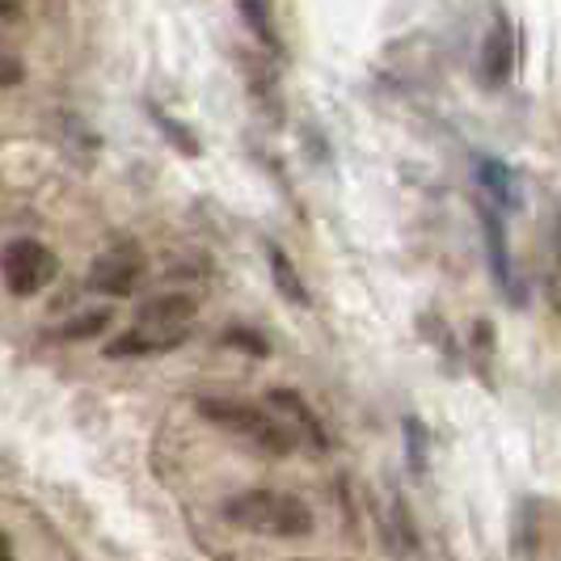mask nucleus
Returning a JSON list of instances; mask_svg holds the SVG:
<instances>
[{"instance_id":"9b49d317","label":"nucleus","mask_w":561,"mask_h":561,"mask_svg":"<svg viewBox=\"0 0 561 561\" xmlns=\"http://www.w3.org/2000/svg\"><path fill=\"white\" fill-rule=\"evenodd\" d=\"M385 540H389V549H393L397 558H410V553H419V528H414V519H410V506L401 494H389V503H385Z\"/></svg>"},{"instance_id":"20e7f679","label":"nucleus","mask_w":561,"mask_h":561,"mask_svg":"<svg viewBox=\"0 0 561 561\" xmlns=\"http://www.w3.org/2000/svg\"><path fill=\"white\" fill-rule=\"evenodd\" d=\"M144 271H148V262H144V253L136 245L102 253L93 262V271H89V291H102V296H114V300L136 296V287L144 283Z\"/></svg>"},{"instance_id":"4468645a","label":"nucleus","mask_w":561,"mask_h":561,"mask_svg":"<svg viewBox=\"0 0 561 561\" xmlns=\"http://www.w3.org/2000/svg\"><path fill=\"white\" fill-rule=\"evenodd\" d=\"M228 346H237V351H250L253 359H266L271 355V346H266V337L262 334H253V330H245V325H232L225 334Z\"/></svg>"},{"instance_id":"1a4fd4ad","label":"nucleus","mask_w":561,"mask_h":561,"mask_svg":"<svg viewBox=\"0 0 561 561\" xmlns=\"http://www.w3.org/2000/svg\"><path fill=\"white\" fill-rule=\"evenodd\" d=\"M271 405L283 414V422L291 426V431H300L305 439H309L312 448H330V435H325V426H321V419L309 410V401L296 393V389H271Z\"/></svg>"},{"instance_id":"f8f14e48","label":"nucleus","mask_w":561,"mask_h":561,"mask_svg":"<svg viewBox=\"0 0 561 561\" xmlns=\"http://www.w3.org/2000/svg\"><path fill=\"white\" fill-rule=\"evenodd\" d=\"M266 262H271V279H275V287L283 291V300L309 309L312 296H309V287H305V279H300V271H296V262H291L279 245H266Z\"/></svg>"},{"instance_id":"dca6fc26","label":"nucleus","mask_w":561,"mask_h":561,"mask_svg":"<svg viewBox=\"0 0 561 561\" xmlns=\"http://www.w3.org/2000/svg\"><path fill=\"white\" fill-rule=\"evenodd\" d=\"M405 439H410V469L422 473V469H426V451H422V422L405 419Z\"/></svg>"},{"instance_id":"9d476101","label":"nucleus","mask_w":561,"mask_h":561,"mask_svg":"<svg viewBox=\"0 0 561 561\" xmlns=\"http://www.w3.org/2000/svg\"><path fill=\"white\" fill-rule=\"evenodd\" d=\"M473 173H478V186L485 191V203H490V207H499V211L519 207L515 173H511L499 157H478V161H473Z\"/></svg>"},{"instance_id":"ddd939ff","label":"nucleus","mask_w":561,"mask_h":561,"mask_svg":"<svg viewBox=\"0 0 561 561\" xmlns=\"http://www.w3.org/2000/svg\"><path fill=\"white\" fill-rule=\"evenodd\" d=\"M114 325V312L111 309H89L81 317H72V321H64L59 325V337L64 342H84V337H102V330Z\"/></svg>"},{"instance_id":"39448f33","label":"nucleus","mask_w":561,"mask_h":561,"mask_svg":"<svg viewBox=\"0 0 561 561\" xmlns=\"http://www.w3.org/2000/svg\"><path fill=\"white\" fill-rule=\"evenodd\" d=\"M481 237H485V257H490V275L499 283L506 300H515V275H511V245H506V225H503V211L490 207L481 198Z\"/></svg>"},{"instance_id":"7ed1b4c3","label":"nucleus","mask_w":561,"mask_h":561,"mask_svg":"<svg viewBox=\"0 0 561 561\" xmlns=\"http://www.w3.org/2000/svg\"><path fill=\"white\" fill-rule=\"evenodd\" d=\"M56 271H59L56 253L47 250L43 241H34V237H18V241H9V245L0 250V275H4V287H9L18 300L43 291L47 283L56 279Z\"/></svg>"},{"instance_id":"2eb2a0df","label":"nucleus","mask_w":561,"mask_h":561,"mask_svg":"<svg viewBox=\"0 0 561 561\" xmlns=\"http://www.w3.org/2000/svg\"><path fill=\"white\" fill-rule=\"evenodd\" d=\"M152 118H157V127H161L169 140H173V148H182L186 157H198V140L186 131V127H182V123H173V118H169V114H161V111H152Z\"/></svg>"},{"instance_id":"6e6552de","label":"nucleus","mask_w":561,"mask_h":561,"mask_svg":"<svg viewBox=\"0 0 561 561\" xmlns=\"http://www.w3.org/2000/svg\"><path fill=\"white\" fill-rule=\"evenodd\" d=\"M191 337V330H144L136 325L131 334L114 337L106 346V359H144V355H165L173 346H182Z\"/></svg>"},{"instance_id":"f03ea898","label":"nucleus","mask_w":561,"mask_h":561,"mask_svg":"<svg viewBox=\"0 0 561 561\" xmlns=\"http://www.w3.org/2000/svg\"><path fill=\"white\" fill-rule=\"evenodd\" d=\"M198 414L216 426H225L232 435L250 439L253 448H262L266 456H287L296 451V431L283 419L257 410L250 401H232V397H198Z\"/></svg>"},{"instance_id":"a211bd4d","label":"nucleus","mask_w":561,"mask_h":561,"mask_svg":"<svg viewBox=\"0 0 561 561\" xmlns=\"http://www.w3.org/2000/svg\"><path fill=\"white\" fill-rule=\"evenodd\" d=\"M0 18H4V22H18V18H22V4H18V0H0Z\"/></svg>"},{"instance_id":"0eeeda50","label":"nucleus","mask_w":561,"mask_h":561,"mask_svg":"<svg viewBox=\"0 0 561 561\" xmlns=\"http://www.w3.org/2000/svg\"><path fill=\"white\" fill-rule=\"evenodd\" d=\"M515 56H519V47H515V30L506 18L494 22L490 30V38H485V47H481V77L485 84H506L511 81V72H515Z\"/></svg>"},{"instance_id":"423d86ee","label":"nucleus","mask_w":561,"mask_h":561,"mask_svg":"<svg viewBox=\"0 0 561 561\" xmlns=\"http://www.w3.org/2000/svg\"><path fill=\"white\" fill-rule=\"evenodd\" d=\"M198 312V300L191 291H165V296H152L140 309L136 325L144 330H191Z\"/></svg>"},{"instance_id":"6ab92c4d","label":"nucleus","mask_w":561,"mask_h":561,"mask_svg":"<svg viewBox=\"0 0 561 561\" xmlns=\"http://www.w3.org/2000/svg\"><path fill=\"white\" fill-rule=\"evenodd\" d=\"M0 561H13V540L0 533Z\"/></svg>"},{"instance_id":"f257e3e1","label":"nucleus","mask_w":561,"mask_h":561,"mask_svg":"<svg viewBox=\"0 0 561 561\" xmlns=\"http://www.w3.org/2000/svg\"><path fill=\"white\" fill-rule=\"evenodd\" d=\"M225 519L232 528H245L253 536H279V540H300L312 533V511L296 494L279 490H245L225 503Z\"/></svg>"},{"instance_id":"f3484780","label":"nucleus","mask_w":561,"mask_h":561,"mask_svg":"<svg viewBox=\"0 0 561 561\" xmlns=\"http://www.w3.org/2000/svg\"><path fill=\"white\" fill-rule=\"evenodd\" d=\"M245 18L253 22V30H257V38L275 47V34H271V22H266V9H262V0H245Z\"/></svg>"}]
</instances>
